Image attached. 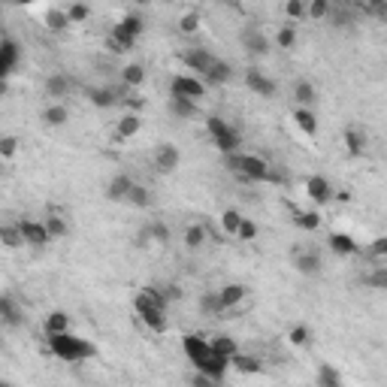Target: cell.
<instances>
[{
  "instance_id": "33",
  "label": "cell",
  "mask_w": 387,
  "mask_h": 387,
  "mask_svg": "<svg viewBox=\"0 0 387 387\" xmlns=\"http://www.w3.org/2000/svg\"><path fill=\"white\" fill-rule=\"evenodd\" d=\"M70 330V315L67 312H52L46 318V333L55 336V333H67Z\"/></svg>"
},
{
  "instance_id": "5",
  "label": "cell",
  "mask_w": 387,
  "mask_h": 387,
  "mask_svg": "<svg viewBox=\"0 0 387 387\" xmlns=\"http://www.w3.org/2000/svg\"><path fill=\"white\" fill-rule=\"evenodd\" d=\"M142 30H146V18H142L139 13H127L115 27H112V34L106 39V49L112 55L130 52V49L137 46V39L142 37Z\"/></svg>"
},
{
  "instance_id": "6",
  "label": "cell",
  "mask_w": 387,
  "mask_h": 387,
  "mask_svg": "<svg viewBox=\"0 0 387 387\" xmlns=\"http://www.w3.org/2000/svg\"><path fill=\"white\" fill-rule=\"evenodd\" d=\"M206 130H209V137H212V142H215V148L221 151V155H233V151H242V148H239V130L230 127V121L212 115V118L206 121Z\"/></svg>"
},
{
  "instance_id": "55",
  "label": "cell",
  "mask_w": 387,
  "mask_h": 387,
  "mask_svg": "<svg viewBox=\"0 0 387 387\" xmlns=\"http://www.w3.org/2000/svg\"><path fill=\"white\" fill-rule=\"evenodd\" d=\"M0 387H13V384H9V381H0Z\"/></svg>"
},
{
  "instance_id": "26",
  "label": "cell",
  "mask_w": 387,
  "mask_h": 387,
  "mask_svg": "<svg viewBox=\"0 0 387 387\" xmlns=\"http://www.w3.org/2000/svg\"><path fill=\"white\" fill-rule=\"evenodd\" d=\"M142 82H146V67H142V64H127L125 70H121V85L139 88Z\"/></svg>"
},
{
  "instance_id": "16",
  "label": "cell",
  "mask_w": 387,
  "mask_h": 387,
  "mask_svg": "<svg viewBox=\"0 0 387 387\" xmlns=\"http://www.w3.org/2000/svg\"><path fill=\"white\" fill-rule=\"evenodd\" d=\"M305 194H309V200L318 203V206H324V203L333 200V188H330V182L324 176H312L309 182H305Z\"/></svg>"
},
{
  "instance_id": "29",
  "label": "cell",
  "mask_w": 387,
  "mask_h": 387,
  "mask_svg": "<svg viewBox=\"0 0 387 387\" xmlns=\"http://www.w3.org/2000/svg\"><path fill=\"white\" fill-rule=\"evenodd\" d=\"M0 242H4L6 248H22L25 239H22V230H18V224H0Z\"/></svg>"
},
{
  "instance_id": "39",
  "label": "cell",
  "mask_w": 387,
  "mask_h": 387,
  "mask_svg": "<svg viewBox=\"0 0 387 387\" xmlns=\"http://www.w3.org/2000/svg\"><path fill=\"white\" fill-rule=\"evenodd\" d=\"M200 312H203V315H224L221 303H218V291H209L206 297L200 300Z\"/></svg>"
},
{
  "instance_id": "28",
  "label": "cell",
  "mask_w": 387,
  "mask_h": 387,
  "mask_svg": "<svg viewBox=\"0 0 387 387\" xmlns=\"http://www.w3.org/2000/svg\"><path fill=\"white\" fill-rule=\"evenodd\" d=\"M230 366H236V369L246 372V375L263 372V363H260L258 357H251V354H236V357H230Z\"/></svg>"
},
{
  "instance_id": "2",
  "label": "cell",
  "mask_w": 387,
  "mask_h": 387,
  "mask_svg": "<svg viewBox=\"0 0 387 387\" xmlns=\"http://www.w3.org/2000/svg\"><path fill=\"white\" fill-rule=\"evenodd\" d=\"M134 309L139 315V321L155 333H167L170 330V315H167V303L160 297L158 288H142L134 297Z\"/></svg>"
},
{
  "instance_id": "41",
  "label": "cell",
  "mask_w": 387,
  "mask_h": 387,
  "mask_svg": "<svg viewBox=\"0 0 387 387\" xmlns=\"http://www.w3.org/2000/svg\"><path fill=\"white\" fill-rule=\"evenodd\" d=\"M239 224H242V215H239L236 209H227V212H224V215H221V227L227 230V233H233V236H236Z\"/></svg>"
},
{
  "instance_id": "18",
  "label": "cell",
  "mask_w": 387,
  "mask_h": 387,
  "mask_svg": "<svg viewBox=\"0 0 387 387\" xmlns=\"http://www.w3.org/2000/svg\"><path fill=\"white\" fill-rule=\"evenodd\" d=\"M246 293H248L246 284H224V288L218 291V303H221V309H224V312H230L233 305H239L242 300H246Z\"/></svg>"
},
{
  "instance_id": "11",
  "label": "cell",
  "mask_w": 387,
  "mask_h": 387,
  "mask_svg": "<svg viewBox=\"0 0 387 387\" xmlns=\"http://www.w3.org/2000/svg\"><path fill=\"white\" fill-rule=\"evenodd\" d=\"M18 230H22V239H25V246L30 248H46L49 242H52V236H49V230H46V224L43 221H18Z\"/></svg>"
},
{
  "instance_id": "45",
  "label": "cell",
  "mask_w": 387,
  "mask_h": 387,
  "mask_svg": "<svg viewBox=\"0 0 387 387\" xmlns=\"http://www.w3.org/2000/svg\"><path fill=\"white\" fill-rule=\"evenodd\" d=\"M158 291H160V297H164V303H167V305L182 300V288H179V284H160Z\"/></svg>"
},
{
  "instance_id": "12",
  "label": "cell",
  "mask_w": 387,
  "mask_h": 387,
  "mask_svg": "<svg viewBox=\"0 0 387 387\" xmlns=\"http://www.w3.org/2000/svg\"><path fill=\"white\" fill-rule=\"evenodd\" d=\"M182 164V155L179 148L172 146V142H160V146L155 148V170L164 172V176H170V172H176Z\"/></svg>"
},
{
  "instance_id": "25",
  "label": "cell",
  "mask_w": 387,
  "mask_h": 387,
  "mask_svg": "<svg viewBox=\"0 0 387 387\" xmlns=\"http://www.w3.org/2000/svg\"><path fill=\"white\" fill-rule=\"evenodd\" d=\"M315 85L312 82H305V79H300L297 85H293V100L300 103V109H312L315 106Z\"/></svg>"
},
{
  "instance_id": "22",
  "label": "cell",
  "mask_w": 387,
  "mask_h": 387,
  "mask_svg": "<svg viewBox=\"0 0 387 387\" xmlns=\"http://www.w3.org/2000/svg\"><path fill=\"white\" fill-rule=\"evenodd\" d=\"M167 109H170V115H176V118H194L200 112V106L194 103V100H185V97H170L167 100Z\"/></svg>"
},
{
  "instance_id": "15",
  "label": "cell",
  "mask_w": 387,
  "mask_h": 387,
  "mask_svg": "<svg viewBox=\"0 0 387 387\" xmlns=\"http://www.w3.org/2000/svg\"><path fill=\"white\" fill-rule=\"evenodd\" d=\"M130 188H134V179L125 176V172H118V176H112L109 185H106V200L109 203H127Z\"/></svg>"
},
{
  "instance_id": "31",
  "label": "cell",
  "mask_w": 387,
  "mask_h": 387,
  "mask_svg": "<svg viewBox=\"0 0 387 387\" xmlns=\"http://www.w3.org/2000/svg\"><path fill=\"white\" fill-rule=\"evenodd\" d=\"M293 121H297V127L303 130V134H309V137L318 134V118H315L312 109H297L293 112Z\"/></svg>"
},
{
  "instance_id": "43",
  "label": "cell",
  "mask_w": 387,
  "mask_h": 387,
  "mask_svg": "<svg viewBox=\"0 0 387 387\" xmlns=\"http://www.w3.org/2000/svg\"><path fill=\"white\" fill-rule=\"evenodd\" d=\"M276 43H279L281 49H293V43H297V30H293V25H284V27L279 30Z\"/></svg>"
},
{
  "instance_id": "30",
  "label": "cell",
  "mask_w": 387,
  "mask_h": 387,
  "mask_svg": "<svg viewBox=\"0 0 387 387\" xmlns=\"http://www.w3.org/2000/svg\"><path fill=\"white\" fill-rule=\"evenodd\" d=\"M127 203H130V206H137V209H151V206H155V197H151L148 188H142V185H137V182H134Z\"/></svg>"
},
{
  "instance_id": "4",
  "label": "cell",
  "mask_w": 387,
  "mask_h": 387,
  "mask_svg": "<svg viewBox=\"0 0 387 387\" xmlns=\"http://www.w3.org/2000/svg\"><path fill=\"white\" fill-rule=\"evenodd\" d=\"M224 167H227L230 172H236V176L246 179V182H272V179H276L267 160L258 158V155H248V151H233V155H224Z\"/></svg>"
},
{
  "instance_id": "53",
  "label": "cell",
  "mask_w": 387,
  "mask_h": 387,
  "mask_svg": "<svg viewBox=\"0 0 387 387\" xmlns=\"http://www.w3.org/2000/svg\"><path fill=\"white\" fill-rule=\"evenodd\" d=\"M194 387H218V381L206 379V375H197V379H194Z\"/></svg>"
},
{
  "instance_id": "48",
  "label": "cell",
  "mask_w": 387,
  "mask_h": 387,
  "mask_svg": "<svg viewBox=\"0 0 387 387\" xmlns=\"http://www.w3.org/2000/svg\"><path fill=\"white\" fill-rule=\"evenodd\" d=\"M197 27H200V15L197 13H188L185 18H182V34H194Z\"/></svg>"
},
{
  "instance_id": "14",
  "label": "cell",
  "mask_w": 387,
  "mask_h": 387,
  "mask_svg": "<svg viewBox=\"0 0 387 387\" xmlns=\"http://www.w3.org/2000/svg\"><path fill=\"white\" fill-rule=\"evenodd\" d=\"M0 321H4L6 327H22L25 324L22 305H18L15 297H9V293H0Z\"/></svg>"
},
{
  "instance_id": "42",
  "label": "cell",
  "mask_w": 387,
  "mask_h": 387,
  "mask_svg": "<svg viewBox=\"0 0 387 387\" xmlns=\"http://www.w3.org/2000/svg\"><path fill=\"white\" fill-rule=\"evenodd\" d=\"M67 13V18H70V25H79V22H85V18L91 15V9L85 6V4H73L70 9H64Z\"/></svg>"
},
{
  "instance_id": "35",
  "label": "cell",
  "mask_w": 387,
  "mask_h": 387,
  "mask_svg": "<svg viewBox=\"0 0 387 387\" xmlns=\"http://www.w3.org/2000/svg\"><path fill=\"white\" fill-rule=\"evenodd\" d=\"M43 224H46V230H49V236H52V239H61V236H67V233H70L67 221L58 218V215H49Z\"/></svg>"
},
{
  "instance_id": "23",
  "label": "cell",
  "mask_w": 387,
  "mask_h": 387,
  "mask_svg": "<svg viewBox=\"0 0 387 387\" xmlns=\"http://www.w3.org/2000/svg\"><path fill=\"white\" fill-rule=\"evenodd\" d=\"M291 215H293V224L303 230H318L321 227V215L318 212H305V209H297V206H291Z\"/></svg>"
},
{
  "instance_id": "3",
  "label": "cell",
  "mask_w": 387,
  "mask_h": 387,
  "mask_svg": "<svg viewBox=\"0 0 387 387\" xmlns=\"http://www.w3.org/2000/svg\"><path fill=\"white\" fill-rule=\"evenodd\" d=\"M49 351L64 363H85L91 357H97V345L91 339H85V336L70 333V330L49 336Z\"/></svg>"
},
{
  "instance_id": "19",
  "label": "cell",
  "mask_w": 387,
  "mask_h": 387,
  "mask_svg": "<svg viewBox=\"0 0 387 387\" xmlns=\"http://www.w3.org/2000/svg\"><path fill=\"white\" fill-rule=\"evenodd\" d=\"M330 251H336L339 258H351V254H360V246L354 242L348 233H330Z\"/></svg>"
},
{
  "instance_id": "44",
  "label": "cell",
  "mask_w": 387,
  "mask_h": 387,
  "mask_svg": "<svg viewBox=\"0 0 387 387\" xmlns=\"http://www.w3.org/2000/svg\"><path fill=\"white\" fill-rule=\"evenodd\" d=\"M236 236H239L242 242H251L254 236H258V224H254V221H248V218H242L239 230H236Z\"/></svg>"
},
{
  "instance_id": "21",
  "label": "cell",
  "mask_w": 387,
  "mask_h": 387,
  "mask_svg": "<svg viewBox=\"0 0 387 387\" xmlns=\"http://www.w3.org/2000/svg\"><path fill=\"white\" fill-rule=\"evenodd\" d=\"M73 91V79L64 76V73H52L46 79V94L49 97H67Z\"/></svg>"
},
{
  "instance_id": "13",
  "label": "cell",
  "mask_w": 387,
  "mask_h": 387,
  "mask_svg": "<svg viewBox=\"0 0 387 387\" xmlns=\"http://www.w3.org/2000/svg\"><path fill=\"white\" fill-rule=\"evenodd\" d=\"M246 85L254 91V94H260V97H276V82H272V79L267 76V73H263V70H258V67H248L246 70Z\"/></svg>"
},
{
  "instance_id": "40",
  "label": "cell",
  "mask_w": 387,
  "mask_h": 387,
  "mask_svg": "<svg viewBox=\"0 0 387 387\" xmlns=\"http://www.w3.org/2000/svg\"><path fill=\"white\" fill-rule=\"evenodd\" d=\"M330 22L336 25V27H345V25H351L354 22V9H348V6H342V9H333L330 6Z\"/></svg>"
},
{
  "instance_id": "47",
  "label": "cell",
  "mask_w": 387,
  "mask_h": 387,
  "mask_svg": "<svg viewBox=\"0 0 387 387\" xmlns=\"http://www.w3.org/2000/svg\"><path fill=\"white\" fill-rule=\"evenodd\" d=\"M15 148H18V139L15 137H4V139H0V155H4V158H13Z\"/></svg>"
},
{
  "instance_id": "52",
  "label": "cell",
  "mask_w": 387,
  "mask_h": 387,
  "mask_svg": "<svg viewBox=\"0 0 387 387\" xmlns=\"http://www.w3.org/2000/svg\"><path fill=\"white\" fill-rule=\"evenodd\" d=\"M369 284H372V288H384V284H387V269L379 267V272H375V276L369 279Z\"/></svg>"
},
{
  "instance_id": "17",
  "label": "cell",
  "mask_w": 387,
  "mask_h": 387,
  "mask_svg": "<svg viewBox=\"0 0 387 387\" xmlns=\"http://www.w3.org/2000/svg\"><path fill=\"white\" fill-rule=\"evenodd\" d=\"M230 79H233V67H230V64H227V61H224V58H215V64L209 67V73L203 76L200 82L209 88V85H227Z\"/></svg>"
},
{
  "instance_id": "49",
  "label": "cell",
  "mask_w": 387,
  "mask_h": 387,
  "mask_svg": "<svg viewBox=\"0 0 387 387\" xmlns=\"http://www.w3.org/2000/svg\"><path fill=\"white\" fill-rule=\"evenodd\" d=\"M366 254H372V258H384V254H387V239H384V236H381V239H375L372 246L366 248Z\"/></svg>"
},
{
  "instance_id": "34",
  "label": "cell",
  "mask_w": 387,
  "mask_h": 387,
  "mask_svg": "<svg viewBox=\"0 0 387 387\" xmlns=\"http://www.w3.org/2000/svg\"><path fill=\"white\" fill-rule=\"evenodd\" d=\"M345 142H348V151H351V155L360 158L363 148H366V134H360L357 127H348V130H345Z\"/></svg>"
},
{
  "instance_id": "51",
  "label": "cell",
  "mask_w": 387,
  "mask_h": 387,
  "mask_svg": "<svg viewBox=\"0 0 387 387\" xmlns=\"http://www.w3.org/2000/svg\"><path fill=\"white\" fill-rule=\"evenodd\" d=\"M284 13H288L291 18H300V15H305V6L300 4V0H291V4L284 6Z\"/></svg>"
},
{
  "instance_id": "32",
  "label": "cell",
  "mask_w": 387,
  "mask_h": 387,
  "mask_svg": "<svg viewBox=\"0 0 387 387\" xmlns=\"http://www.w3.org/2000/svg\"><path fill=\"white\" fill-rule=\"evenodd\" d=\"M318 387H342V375L336 366L330 363H321V369H318Z\"/></svg>"
},
{
  "instance_id": "10",
  "label": "cell",
  "mask_w": 387,
  "mask_h": 387,
  "mask_svg": "<svg viewBox=\"0 0 387 387\" xmlns=\"http://www.w3.org/2000/svg\"><path fill=\"white\" fill-rule=\"evenodd\" d=\"M18 61H22V46L15 39H0V82L15 73Z\"/></svg>"
},
{
  "instance_id": "7",
  "label": "cell",
  "mask_w": 387,
  "mask_h": 387,
  "mask_svg": "<svg viewBox=\"0 0 387 387\" xmlns=\"http://www.w3.org/2000/svg\"><path fill=\"white\" fill-rule=\"evenodd\" d=\"M170 97H185V100L197 103L200 97H206V85L191 73H179V76H172V82H170Z\"/></svg>"
},
{
  "instance_id": "27",
  "label": "cell",
  "mask_w": 387,
  "mask_h": 387,
  "mask_svg": "<svg viewBox=\"0 0 387 387\" xmlns=\"http://www.w3.org/2000/svg\"><path fill=\"white\" fill-rule=\"evenodd\" d=\"M67 118H70V109H67V106H61V103L46 106V109H43V121H46L49 127H64V125H67Z\"/></svg>"
},
{
  "instance_id": "1",
  "label": "cell",
  "mask_w": 387,
  "mask_h": 387,
  "mask_svg": "<svg viewBox=\"0 0 387 387\" xmlns=\"http://www.w3.org/2000/svg\"><path fill=\"white\" fill-rule=\"evenodd\" d=\"M182 351H185V357L194 363L197 375H206V379L218 381V384H221V379H224V375H227V369H230V360L221 357V354L209 345V339H203V336L188 333L185 339H182Z\"/></svg>"
},
{
  "instance_id": "20",
  "label": "cell",
  "mask_w": 387,
  "mask_h": 387,
  "mask_svg": "<svg viewBox=\"0 0 387 387\" xmlns=\"http://www.w3.org/2000/svg\"><path fill=\"white\" fill-rule=\"evenodd\" d=\"M293 267H297L303 276H318L321 272V254L318 251H300L293 258Z\"/></svg>"
},
{
  "instance_id": "46",
  "label": "cell",
  "mask_w": 387,
  "mask_h": 387,
  "mask_svg": "<svg viewBox=\"0 0 387 387\" xmlns=\"http://www.w3.org/2000/svg\"><path fill=\"white\" fill-rule=\"evenodd\" d=\"M305 13H309L312 18H327V13H330V4H327V0H315V4L305 6Z\"/></svg>"
},
{
  "instance_id": "38",
  "label": "cell",
  "mask_w": 387,
  "mask_h": 387,
  "mask_svg": "<svg viewBox=\"0 0 387 387\" xmlns=\"http://www.w3.org/2000/svg\"><path fill=\"white\" fill-rule=\"evenodd\" d=\"M46 25H49V30H64V27H70V18H67L64 9H49Z\"/></svg>"
},
{
  "instance_id": "54",
  "label": "cell",
  "mask_w": 387,
  "mask_h": 387,
  "mask_svg": "<svg viewBox=\"0 0 387 387\" xmlns=\"http://www.w3.org/2000/svg\"><path fill=\"white\" fill-rule=\"evenodd\" d=\"M0 94H6V82H0Z\"/></svg>"
},
{
  "instance_id": "50",
  "label": "cell",
  "mask_w": 387,
  "mask_h": 387,
  "mask_svg": "<svg viewBox=\"0 0 387 387\" xmlns=\"http://www.w3.org/2000/svg\"><path fill=\"white\" fill-rule=\"evenodd\" d=\"M309 342V330L305 327H293L291 330V345H305Z\"/></svg>"
},
{
  "instance_id": "36",
  "label": "cell",
  "mask_w": 387,
  "mask_h": 387,
  "mask_svg": "<svg viewBox=\"0 0 387 387\" xmlns=\"http://www.w3.org/2000/svg\"><path fill=\"white\" fill-rule=\"evenodd\" d=\"M203 242H206V227H203V224H194V227L185 230V246L188 248H200Z\"/></svg>"
},
{
  "instance_id": "9",
  "label": "cell",
  "mask_w": 387,
  "mask_h": 387,
  "mask_svg": "<svg viewBox=\"0 0 387 387\" xmlns=\"http://www.w3.org/2000/svg\"><path fill=\"white\" fill-rule=\"evenodd\" d=\"M215 58L218 55H212L209 49H188V52H182V61H185L188 73L197 76V79H203V76L209 73V67L215 64Z\"/></svg>"
},
{
  "instance_id": "24",
  "label": "cell",
  "mask_w": 387,
  "mask_h": 387,
  "mask_svg": "<svg viewBox=\"0 0 387 387\" xmlns=\"http://www.w3.org/2000/svg\"><path fill=\"white\" fill-rule=\"evenodd\" d=\"M209 345H212V348H215L218 354H221V357H236V354H239V348H236V342H233V336H227V333H218V336H212V339H209Z\"/></svg>"
},
{
  "instance_id": "8",
  "label": "cell",
  "mask_w": 387,
  "mask_h": 387,
  "mask_svg": "<svg viewBox=\"0 0 387 387\" xmlns=\"http://www.w3.org/2000/svg\"><path fill=\"white\" fill-rule=\"evenodd\" d=\"M239 43L254 58L269 55V37H267V30H260L258 25H246V27H242L239 30Z\"/></svg>"
},
{
  "instance_id": "37",
  "label": "cell",
  "mask_w": 387,
  "mask_h": 387,
  "mask_svg": "<svg viewBox=\"0 0 387 387\" xmlns=\"http://www.w3.org/2000/svg\"><path fill=\"white\" fill-rule=\"evenodd\" d=\"M139 134V115H125L118 121V137L127 139V137H137Z\"/></svg>"
}]
</instances>
